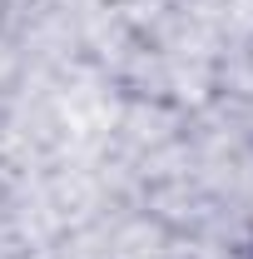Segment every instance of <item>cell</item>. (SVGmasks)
<instances>
[{"label": "cell", "instance_id": "1", "mask_svg": "<svg viewBox=\"0 0 253 259\" xmlns=\"http://www.w3.org/2000/svg\"><path fill=\"white\" fill-rule=\"evenodd\" d=\"M248 259H253V239H248Z\"/></svg>", "mask_w": 253, "mask_h": 259}]
</instances>
